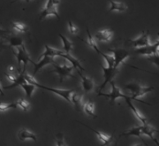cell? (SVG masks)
<instances>
[{"instance_id":"1","label":"cell","mask_w":159,"mask_h":146,"mask_svg":"<svg viewBox=\"0 0 159 146\" xmlns=\"http://www.w3.org/2000/svg\"><path fill=\"white\" fill-rule=\"evenodd\" d=\"M24 77H25V80L28 83H31V84H34L36 88H40V89H43V90H49L51 92H53L55 94H57L59 97H63L64 99H66V101L71 104V95L72 93H74V90H57V89H52V88H50V87H46V86H43V85L39 84L34 78L30 75L28 73H24Z\"/></svg>"},{"instance_id":"2","label":"cell","mask_w":159,"mask_h":146,"mask_svg":"<svg viewBox=\"0 0 159 146\" xmlns=\"http://www.w3.org/2000/svg\"><path fill=\"white\" fill-rule=\"evenodd\" d=\"M156 132H158V130L157 129H156L155 128H153L150 124L147 123V124H142L141 126H138V127H135V128H133V129H129L128 131H126L125 133H122L121 135H120V137L121 136H130V135H134V136H137V137H139V138H141L142 140V135H146L149 136L152 140H153L154 137L153 135L154 133H156Z\"/></svg>"},{"instance_id":"3","label":"cell","mask_w":159,"mask_h":146,"mask_svg":"<svg viewBox=\"0 0 159 146\" xmlns=\"http://www.w3.org/2000/svg\"><path fill=\"white\" fill-rule=\"evenodd\" d=\"M125 89L128 90H130L131 93H132V97L134 98V100L135 101H140L141 103H143L145 105H148V106H152L151 104L147 103V102L142 101V100H139L138 98L140 97L146 95L147 93L150 92L154 90V87H149V86H142L141 84H139L138 82H131L128 84L125 85Z\"/></svg>"},{"instance_id":"4","label":"cell","mask_w":159,"mask_h":146,"mask_svg":"<svg viewBox=\"0 0 159 146\" xmlns=\"http://www.w3.org/2000/svg\"><path fill=\"white\" fill-rule=\"evenodd\" d=\"M53 66V69L51 70L49 73H56L59 77V82H63L64 79L66 77H71V78H74V76L72 74V71L74 69L73 66H68L67 64H64L62 66H59L56 63L52 64Z\"/></svg>"},{"instance_id":"5","label":"cell","mask_w":159,"mask_h":146,"mask_svg":"<svg viewBox=\"0 0 159 146\" xmlns=\"http://www.w3.org/2000/svg\"><path fill=\"white\" fill-rule=\"evenodd\" d=\"M111 83V91L110 93H102V92H98V96H102V97H109L111 99V105H114V102L116 101L117 98H119V97H122V98H125V100H131V101H134V98L132 97H129V96H126L125 94H123L119 88H118L116 85H115V82L113 81H111L110 82Z\"/></svg>"},{"instance_id":"6","label":"cell","mask_w":159,"mask_h":146,"mask_svg":"<svg viewBox=\"0 0 159 146\" xmlns=\"http://www.w3.org/2000/svg\"><path fill=\"white\" fill-rule=\"evenodd\" d=\"M57 4L55 2H53L52 0H48L46 3L45 7L43 9V11L40 13L39 21H43L50 15H53L57 18V20H60V16L58 14V12H57Z\"/></svg>"},{"instance_id":"7","label":"cell","mask_w":159,"mask_h":146,"mask_svg":"<svg viewBox=\"0 0 159 146\" xmlns=\"http://www.w3.org/2000/svg\"><path fill=\"white\" fill-rule=\"evenodd\" d=\"M17 52H13V54L15 55L16 57V59H17V62H18V65H19V67H20V64L23 63V65L24 66H28V64H29V62H31V63H33V60L31 59V58L29 56V54L28 53V51L26 50V48H25V46L24 45H22L21 46H19L17 47Z\"/></svg>"},{"instance_id":"8","label":"cell","mask_w":159,"mask_h":146,"mask_svg":"<svg viewBox=\"0 0 159 146\" xmlns=\"http://www.w3.org/2000/svg\"><path fill=\"white\" fill-rule=\"evenodd\" d=\"M109 51L113 53L114 68H118L125 59L130 56V52L124 49H109Z\"/></svg>"},{"instance_id":"9","label":"cell","mask_w":159,"mask_h":146,"mask_svg":"<svg viewBox=\"0 0 159 146\" xmlns=\"http://www.w3.org/2000/svg\"><path fill=\"white\" fill-rule=\"evenodd\" d=\"M102 71H103V77H104V82H102V84L100 85L99 87V92L105 88L106 84L110 82L111 81H112V79L114 78V76L119 73V70L118 68H104L103 66H102Z\"/></svg>"},{"instance_id":"10","label":"cell","mask_w":159,"mask_h":146,"mask_svg":"<svg viewBox=\"0 0 159 146\" xmlns=\"http://www.w3.org/2000/svg\"><path fill=\"white\" fill-rule=\"evenodd\" d=\"M148 34H149V31H147V33L146 32H143L140 37H138V38L134 40H127V43H128V45H130V46L136 47V48L147 46V45H150Z\"/></svg>"},{"instance_id":"11","label":"cell","mask_w":159,"mask_h":146,"mask_svg":"<svg viewBox=\"0 0 159 146\" xmlns=\"http://www.w3.org/2000/svg\"><path fill=\"white\" fill-rule=\"evenodd\" d=\"M159 47V41L156 42L154 45H148L147 46L140 47L135 50L134 53L138 55H144V56H149L154 53L157 52V49Z\"/></svg>"},{"instance_id":"12","label":"cell","mask_w":159,"mask_h":146,"mask_svg":"<svg viewBox=\"0 0 159 146\" xmlns=\"http://www.w3.org/2000/svg\"><path fill=\"white\" fill-rule=\"evenodd\" d=\"M53 63H55V60H54V58L49 56H43L42 57V59L40 60L39 62L35 63V62H33L32 64L34 65V73H33V77L36 73L39 72L40 70L42 68H43L47 65H52Z\"/></svg>"},{"instance_id":"13","label":"cell","mask_w":159,"mask_h":146,"mask_svg":"<svg viewBox=\"0 0 159 146\" xmlns=\"http://www.w3.org/2000/svg\"><path fill=\"white\" fill-rule=\"evenodd\" d=\"M78 122L80 124H82L83 126H85L86 128H88V129H89L90 130H92V131H93V132L97 135V137L99 138V140L102 142V146L109 145V144L113 141V136H112V135H111V136H109V135H105V134H103V133L100 132V131H98V130H96V129H92V128H90L89 126H88V125H86V124L81 123L80 121H78Z\"/></svg>"},{"instance_id":"14","label":"cell","mask_w":159,"mask_h":146,"mask_svg":"<svg viewBox=\"0 0 159 146\" xmlns=\"http://www.w3.org/2000/svg\"><path fill=\"white\" fill-rule=\"evenodd\" d=\"M77 72H78L80 76V78H81V85H82V90H83V91L85 93H89V92H90L91 90H93L94 86H95L94 81L91 78H89V77H87L85 75L81 74L80 70H77Z\"/></svg>"},{"instance_id":"15","label":"cell","mask_w":159,"mask_h":146,"mask_svg":"<svg viewBox=\"0 0 159 146\" xmlns=\"http://www.w3.org/2000/svg\"><path fill=\"white\" fill-rule=\"evenodd\" d=\"M59 57L64 58L65 59H66L67 61L70 62V63L72 64V66H73L75 69L80 70V71H84V70H85V68L81 66L80 62L76 58H74L73 56H71L69 53H66L65 51H62V52H61V54L59 55Z\"/></svg>"},{"instance_id":"16","label":"cell","mask_w":159,"mask_h":146,"mask_svg":"<svg viewBox=\"0 0 159 146\" xmlns=\"http://www.w3.org/2000/svg\"><path fill=\"white\" fill-rule=\"evenodd\" d=\"M71 104H74V108L77 112L83 111V104H82V96L79 93H72L71 95Z\"/></svg>"},{"instance_id":"17","label":"cell","mask_w":159,"mask_h":146,"mask_svg":"<svg viewBox=\"0 0 159 146\" xmlns=\"http://www.w3.org/2000/svg\"><path fill=\"white\" fill-rule=\"evenodd\" d=\"M26 68H27V67L24 66L22 71L20 72L19 75L16 77V80H15L11 85H9V86H5V89H6V90L15 88V87H17V86H20V85L23 84V83H26V82H27L26 80H25V77H24V73L26 72Z\"/></svg>"},{"instance_id":"18","label":"cell","mask_w":159,"mask_h":146,"mask_svg":"<svg viewBox=\"0 0 159 146\" xmlns=\"http://www.w3.org/2000/svg\"><path fill=\"white\" fill-rule=\"evenodd\" d=\"M96 39L97 41H102V42H109L112 37V32L109 29H103L99 30L96 34Z\"/></svg>"},{"instance_id":"19","label":"cell","mask_w":159,"mask_h":146,"mask_svg":"<svg viewBox=\"0 0 159 146\" xmlns=\"http://www.w3.org/2000/svg\"><path fill=\"white\" fill-rule=\"evenodd\" d=\"M111 6H110V9L107 13L113 11L118 12H125L127 10V6L123 2H115L113 0H109Z\"/></svg>"},{"instance_id":"20","label":"cell","mask_w":159,"mask_h":146,"mask_svg":"<svg viewBox=\"0 0 159 146\" xmlns=\"http://www.w3.org/2000/svg\"><path fill=\"white\" fill-rule=\"evenodd\" d=\"M18 137H19V139L20 141H26L28 140V139H31V140L34 141V142L37 141L36 135H34V133H32V132H30L29 130L24 129L19 131Z\"/></svg>"},{"instance_id":"21","label":"cell","mask_w":159,"mask_h":146,"mask_svg":"<svg viewBox=\"0 0 159 146\" xmlns=\"http://www.w3.org/2000/svg\"><path fill=\"white\" fill-rule=\"evenodd\" d=\"M126 101V103H127V105H128V106L130 107V109L132 110V112H133V113L135 115V117H136L141 122H142V124H147L148 123V120H147V119L145 118L144 116H142V113L139 112L138 110H137L136 108H135V106H134V104L132 103V101L131 100H125Z\"/></svg>"},{"instance_id":"22","label":"cell","mask_w":159,"mask_h":146,"mask_svg":"<svg viewBox=\"0 0 159 146\" xmlns=\"http://www.w3.org/2000/svg\"><path fill=\"white\" fill-rule=\"evenodd\" d=\"M83 111L88 116L92 118H97V115L95 114V105L93 101L86 102L83 105Z\"/></svg>"},{"instance_id":"23","label":"cell","mask_w":159,"mask_h":146,"mask_svg":"<svg viewBox=\"0 0 159 146\" xmlns=\"http://www.w3.org/2000/svg\"><path fill=\"white\" fill-rule=\"evenodd\" d=\"M45 47V51L42 54V57L43 56H49L52 57V58H55V57H59V55L61 54V52L63 51H60V50H57V49H54L49 45H44Z\"/></svg>"},{"instance_id":"24","label":"cell","mask_w":159,"mask_h":146,"mask_svg":"<svg viewBox=\"0 0 159 146\" xmlns=\"http://www.w3.org/2000/svg\"><path fill=\"white\" fill-rule=\"evenodd\" d=\"M5 38H6L8 42H9V44L12 47H19V46H21L23 45V40L21 37H20V36H16V35H10V36H5Z\"/></svg>"},{"instance_id":"25","label":"cell","mask_w":159,"mask_h":146,"mask_svg":"<svg viewBox=\"0 0 159 146\" xmlns=\"http://www.w3.org/2000/svg\"><path fill=\"white\" fill-rule=\"evenodd\" d=\"M12 30L16 33H26L28 32V27L22 22H18L14 21L11 23Z\"/></svg>"},{"instance_id":"26","label":"cell","mask_w":159,"mask_h":146,"mask_svg":"<svg viewBox=\"0 0 159 146\" xmlns=\"http://www.w3.org/2000/svg\"><path fill=\"white\" fill-rule=\"evenodd\" d=\"M58 35L60 36V38L63 42V51H65L66 53H69V51L73 50V44L71 41H69L65 35H63L62 34H58Z\"/></svg>"},{"instance_id":"27","label":"cell","mask_w":159,"mask_h":146,"mask_svg":"<svg viewBox=\"0 0 159 146\" xmlns=\"http://www.w3.org/2000/svg\"><path fill=\"white\" fill-rule=\"evenodd\" d=\"M87 34H88V37H89V39L88 41H86V40L81 39V38H80L79 36H76L77 38H79L80 41H82V42H84L86 44H88V45L90 46L91 48H93L95 51H97V49H98V47H97V42H96V40L94 39L93 37H92V35H90V32H89V28L87 27Z\"/></svg>"},{"instance_id":"28","label":"cell","mask_w":159,"mask_h":146,"mask_svg":"<svg viewBox=\"0 0 159 146\" xmlns=\"http://www.w3.org/2000/svg\"><path fill=\"white\" fill-rule=\"evenodd\" d=\"M20 87L22 88L24 91L26 92V94H27V97L30 98L31 97H32V94H33V92H34V90L36 89V87L34 86V84H31V83H28V82H26V83H23V84L20 85Z\"/></svg>"},{"instance_id":"29","label":"cell","mask_w":159,"mask_h":146,"mask_svg":"<svg viewBox=\"0 0 159 146\" xmlns=\"http://www.w3.org/2000/svg\"><path fill=\"white\" fill-rule=\"evenodd\" d=\"M96 51H97L98 54H100L101 56L103 57V59H105V61H106L107 65H108V68H114L113 56H111V55H108V54H105V53H103L102 51H100L99 49H97Z\"/></svg>"},{"instance_id":"30","label":"cell","mask_w":159,"mask_h":146,"mask_svg":"<svg viewBox=\"0 0 159 146\" xmlns=\"http://www.w3.org/2000/svg\"><path fill=\"white\" fill-rule=\"evenodd\" d=\"M16 102L11 103V104H5V103H0V112H6L9 109H16L17 108Z\"/></svg>"},{"instance_id":"31","label":"cell","mask_w":159,"mask_h":146,"mask_svg":"<svg viewBox=\"0 0 159 146\" xmlns=\"http://www.w3.org/2000/svg\"><path fill=\"white\" fill-rule=\"evenodd\" d=\"M16 105L18 107L21 108L23 111H28L29 108V103L28 101H26L25 99L20 98V99H18L16 101Z\"/></svg>"},{"instance_id":"32","label":"cell","mask_w":159,"mask_h":146,"mask_svg":"<svg viewBox=\"0 0 159 146\" xmlns=\"http://www.w3.org/2000/svg\"><path fill=\"white\" fill-rule=\"evenodd\" d=\"M147 59L148 61H150L151 63L155 64L157 67L159 68V53L157 52V53H154L152 55H149V56L147 57Z\"/></svg>"},{"instance_id":"33","label":"cell","mask_w":159,"mask_h":146,"mask_svg":"<svg viewBox=\"0 0 159 146\" xmlns=\"http://www.w3.org/2000/svg\"><path fill=\"white\" fill-rule=\"evenodd\" d=\"M55 141H56L57 146H66V144L64 140V135L62 133H57L55 136Z\"/></svg>"},{"instance_id":"34","label":"cell","mask_w":159,"mask_h":146,"mask_svg":"<svg viewBox=\"0 0 159 146\" xmlns=\"http://www.w3.org/2000/svg\"><path fill=\"white\" fill-rule=\"evenodd\" d=\"M69 31L71 32V34L75 35L78 32V28L76 26H74V23L72 21H69Z\"/></svg>"},{"instance_id":"35","label":"cell","mask_w":159,"mask_h":146,"mask_svg":"<svg viewBox=\"0 0 159 146\" xmlns=\"http://www.w3.org/2000/svg\"><path fill=\"white\" fill-rule=\"evenodd\" d=\"M11 34V31L9 30H6V29H3V28H0V36L1 37H5L7 35Z\"/></svg>"},{"instance_id":"36","label":"cell","mask_w":159,"mask_h":146,"mask_svg":"<svg viewBox=\"0 0 159 146\" xmlns=\"http://www.w3.org/2000/svg\"><path fill=\"white\" fill-rule=\"evenodd\" d=\"M6 76L7 77V79L10 81V82H11V83L16 80V77L12 74V73H6Z\"/></svg>"},{"instance_id":"37","label":"cell","mask_w":159,"mask_h":146,"mask_svg":"<svg viewBox=\"0 0 159 146\" xmlns=\"http://www.w3.org/2000/svg\"><path fill=\"white\" fill-rule=\"evenodd\" d=\"M13 71H14V68H13L12 66H9L8 68H7V73H13Z\"/></svg>"},{"instance_id":"38","label":"cell","mask_w":159,"mask_h":146,"mask_svg":"<svg viewBox=\"0 0 159 146\" xmlns=\"http://www.w3.org/2000/svg\"><path fill=\"white\" fill-rule=\"evenodd\" d=\"M153 141H154V142H155V143H156V145H157V146H159V142H158V141L157 140L156 138H154Z\"/></svg>"},{"instance_id":"39","label":"cell","mask_w":159,"mask_h":146,"mask_svg":"<svg viewBox=\"0 0 159 146\" xmlns=\"http://www.w3.org/2000/svg\"><path fill=\"white\" fill-rule=\"evenodd\" d=\"M0 95H1V96L5 95V94L3 93V90H2V87H1V84H0Z\"/></svg>"},{"instance_id":"40","label":"cell","mask_w":159,"mask_h":146,"mask_svg":"<svg viewBox=\"0 0 159 146\" xmlns=\"http://www.w3.org/2000/svg\"><path fill=\"white\" fill-rule=\"evenodd\" d=\"M17 1H18V0H14V1H12V3H14V2H17ZM25 1H26L27 3H29L30 0H25Z\"/></svg>"},{"instance_id":"41","label":"cell","mask_w":159,"mask_h":146,"mask_svg":"<svg viewBox=\"0 0 159 146\" xmlns=\"http://www.w3.org/2000/svg\"><path fill=\"white\" fill-rule=\"evenodd\" d=\"M134 146H143V144H135V145Z\"/></svg>"}]
</instances>
